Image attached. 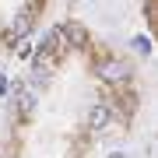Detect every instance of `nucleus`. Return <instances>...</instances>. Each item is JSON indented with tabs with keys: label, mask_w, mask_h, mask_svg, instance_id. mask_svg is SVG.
Masks as SVG:
<instances>
[{
	"label": "nucleus",
	"mask_w": 158,
	"mask_h": 158,
	"mask_svg": "<svg viewBox=\"0 0 158 158\" xmlns=\"http://www.w3.org/2000/svg\"><path fill=\"white\" fill-rule=\"evenodd\" d=\"M98 77L102 81H123L127 77V60H106L98 67Z\"/></svg>",
	"instance_id": "1"
},
{
	"label": "nucleus",
	"mask_w": 158,
	"mask_h": 158,
	"mask_svg": "<svg viewBox=\"0 0 158 158\" xmlns=\"http://www.w3.org/2000/svg\"><path fill=\"white\" fill-rule=\"evenodd\" d=\"M88 123L95 127V130H102V127L109 123V109H106V106H95V109H91V119H88Z\"/></svg>",
	"instance_id": "2"
},
{
	"label": "nucleus",
	"mask_w": 158,
	"mask_h": 158,
	"mask_svg": "<svg viewBox=\"0 0 158 158\" xmlns=\"http://www.w3.org/2000/svg\"><path fill=\"white\" fill-rule=\"evenodd\" d=\"M28 32H32V18L21 11V14L14 18V35H28Z\"/></svg>",
	"instance_id": "3"
},
{
	"label": "nucleus",
	"mask_w": 158,
	"mask_h": 158,
	"mask_svg": "<svg viewBox=\"0 0 158 158\" xmlns=\"http://www.w3.org/2000/svg\"><path fill=\"white\" fill-rule=\"evenodd\" d=\"M56 46H60V32H49V35L42 39V46H39V56H42V53H53Z\"/></svg>",
	"instance_id": "4"
},
{
	"label": "nucleus",
	"mask_w": 158,
	"mask_h": 158,
	"mask_svg": "<svg viewBox=\"0 0 158 158\" xmlns=\"http://www.w3.org/2000/svg\"><path fill=\"white\" fill-rule=\"evenodd\" d=\"M18 113H21V116L32 113V95H28V91H18Z\"/></svg>",
	"instance_id": "5"
}]
</instances>
